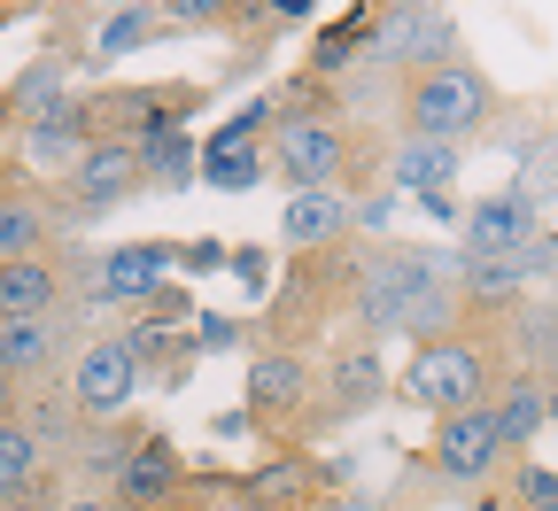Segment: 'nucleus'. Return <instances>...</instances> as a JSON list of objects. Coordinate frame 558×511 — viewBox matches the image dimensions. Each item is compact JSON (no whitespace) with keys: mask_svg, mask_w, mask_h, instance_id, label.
<instances>
[{"mask_svg":"<svg viewBox=\"0 0 558 511\" xmlns=\"http://www.w3.org/2000/svg\"><path fill=\"white\" fill-rule=\"evenodd\" d=\"M497 117H505V94L473 54L442 62V70H418V78H396V101H388V124L403 139H442V148L481 139Z\"/></svg>","mask_w":558,"mask_h":511,"instance_id":"nucleus-1","label":"nucleus"},{"mask_svg":"<svg viewBox=\"0 0 558 511\" xmlns=\"http://www.w3.org/2000/svg\"><path fill=\"white\" fill-rule=\"evenodd\" d=\"M505 380V356L488 349L481 333H450V341H418L396 373V396L418 403L427 418H450V411H481Z\"/></svg>","mask_w":558,"mask_h":511,"instance_id":"nucleus-2","label":"nucleus"},{"mask_svg":"<svg viewBox=\"0 0 558 511\" xmlns=\"http://www.w3.org/2000/svg\"><path fill=\"white\" fill-rule=\"evenodd\" d=\"M311 396H318V364L295 356V349H256L248 356V380H241V411H248V434H264L271 450H303V418H311Z\"/></svg>","mask_w":558,"mask_h":511,"instance_id":"nucleus-3","label":"nucleus"},{"mask_svg":"<svg viewBox=\"0 0 558 511\" xmlns=\"http://www.w3.org/2000/svg\"><path fill=\"white\" fill-rule=\"evenodd\" d=\"M357 480V458H311V450H271L264 465L233 473V503L241 511H318L326 496H341Z\"/></svg>","mask_w":558,"mask_h":511,"instance_id":"nucleus-4","label":"nucleus"},{"mask_svg":"<svg viewBox=\"0 0 558 511\" xmlns=\"http://www.w3.org/2000/svg\"><path fill=\"white\" fill-rule=\"evenodd\" d=\"M373 62L388 70V78H418V70L465 62V24H458V9H435V0L373 9Z\"/></svg>","mask_w":558,"mask_h":511,"instance_id":"nucleus-5","label":"nucleus"},{"mask_svg":"<svg viewBox=\"0 0 558 511\" xmlns=\"http://www.w3.org/2000/svg\"><path fill=\"white\" fill-rule=\"evenodd\" d=\"M140 186H148V163H140L132 139H94V148L54 179V209H62V226H70V233H86L94 217L124 209Z\"/></svg>","mask_w":558,"mask_h":511,"instance_id":"nucleus-6","label":"nucleus"},{"mask_svg":"<svg viewBox=\"0 0 558 511\" xmlns=\"http://www.w3.org/2000/svg\"><path fill=\"white\" fill-rule=\"evenodd\" d=\"M396 396V373H388V356L373 349V341H333V356H326V373H318V396H311V418H303V450L318 442L326 426H341V418H365V411H380Z\"/></svg>","mask_w":558,"mask_h":511,"instance_id":"nucleus-7","label":"nucleus"},{"mask_svg":"<svg viewBox=\"0 0 558 511\" xmlns=\"http://www.w3.org/2000/svg\"><path fill=\"white\" fill-rule=\"evenodd\" d=\"M418 465H427V480H435V488L473 496V488L497 480L512 458H505L497 418H488V403H481V411H450V418H435V434H427V450H418Z\"/></svg>","mask_w":558,"mask_h":511,"instance_id":"nucleus-8","label":"nucleus"},{"mask_svg":"<svg viewBox=\"0 0 558 511\" xmlns=\"http://www.w3.org/2000/svg\"><path fill=\"white\" fill-rule=\"evenodd\" d=\"M94 333V311L70 303L54 318H9L0 326V373H9L16 388H54L70 373V356H78V341Z\"/></svg>","mask_w":558,"mask_h":511,"instance_id":"nucleus-9","label":"nucleus"},{"mask_svg":"<svg viewBox=\"0 0 558 511\" xmlns=\"http://www.w3.org/2000/svg\"><path fill=\"white\" fill-rule=\"evenodd\" d=\"M62 388H70V403H78L94 426H109V418H132V396H140V364H132L124 333H117V326H94V333L78 341V356H70Z\"/></svg>","mask_w":558,"mask_h":511,"instance_id":"nucleus-10","label":"nucleus"},{"mask_svg":"<svg viewBox=\"0 0 558 511\" xmlns=\"http://www.w3.org/2000/svg\"><path fill=\"white\" fill-rule=\"evenodd\" d=\"M179 279V241H117L94 256V287H86V311H140V303H156L163 287Z\"/></svg>","mask_w":558,"mask_h":511,"instance_id":"nucleus-11","label":"nucleus"},{"mask_svg":"<svg viewBox=\"0 0 558 511\" xmlns=\"http://www.w3.org/2000/svg\"><path fill=\"white\" fill-rule=\"evenodd\" d=\"M543 233V209L512 186L497 194H473L458 217V256H527V241Z\"/></svg>","mask_w":558,"mask_h":511,"instance_id":"nucleus-12","label":"nucleus"},{"mask_svg":"<svg viewBox=\"0 0 558 511\" xmlns=\"http://www.w3.org/2000/svg\"><path fill=\"white\" fill-rule=\"evenodd\" d=\"M62 209H54V186L47 179H16L0 194V264H24V256H54L62 241Z\"/></svg>","mask_w":558,"mask_h":511,"instance_id":"nucleus-13","label":"nucleus"},{"mask_svg":"<svg viewBox=\"0 0 558 511\" xmlns=\"http://www.w3.org/2000/svg\"><path fill=\"white\" fill-rule=\"evenodd\" d=\"M357 233V202L341 186H318V194H288L279 202V248L288 256H318V248H341Z\"/></svg>","mask_w":558,"mask_h":511,"instance_id":"nucleus-14","label":"nucleus"},{"mask_svg":"<svg viewBox=\"0 0 558 511\" xmlns=\"http://www.w3.org/2000/svg\"><path fill=\"white\" fill-rule=\"evenodd\" d=\"M365 62H373V9H365V0H357V9H341V16H318L311 54H303V78L341 86L349 70H365Z\"/></svg>","mask_w":558,"mask_h":511,"instance_id":"nucleus-15","label":"nucleus"},{"mask_svg":"<svg viewBox=\"0 0 558 511\" xmlns=\"http://www.w3.org/2000/svg\"><path fill=\"white\" fill-rule=\"evenodd\" d=\"M156 39H171L156 0H132V9H86V54L78 62L86 70H109V62L140 54V47H156Z\"/></svg>","mask_w":558,"mask_h":511,"instance_id":"nucleus-16","label":"nucleus"},{"mask_svg":"<svg viewBox=\"0 0 558 511\" xmlns=\"http://www.w3.org/2000/svg\"><path fill=\"white\" fill-rule=\"evenodd\" d=\"M16 426L32 434V442L47 450V465H70V458H78V442H86V411L78 403H70V388L54 380V388H24V411H16Z\"/></svg>","mask_w":558,"mask_h":511,"instance_id":"nucleus-17","label":"nucleus"},{"mask_svg":"<svg viewBox=\"0 0 558 511\" xmlns=\"http://www.w3.org/2000/svg\"><path fill=\"white\" fill-rule=\"evenodd\" d=\"M488 418H497L505 458H527V450H535V434L550 426V388H543L535 373H505L497 396H488Z\"/></svg>","mask_w":558,"mask_h":511,"instance_id":"nucleus-18","label":"nucleus"},{"mask_svg":"<svg viewBox=\"0 0 558 511\" xmlns=\"http://www.w3.org/2000/svg\"><path fill=\"white\" fill-rule=\"evenodd\" d=\"M9 148L24 156V171H32V179H47V186H54V179H62L70 163H78V156L94 148V132H86V117H78V101H70L62 117H47V124H24V132L9 139Z\"/></svg>","mask_w":558,"mask_h":511,"instance_id":"nucleus-19","label":"nucleus"},{"mask_svg":"<svg viewBox=\"0 0 558 511\" xmlns=\"http://www.w3.org/2000/svg\"><path fill=\"white\" fill-rule=\"evenodd\" d=\"M70 279L54 271V256H24V264H0V326L9 318H54L70 311Z\"/></svg>","mask_w":558,"mask_h":511,"instance_id":"nucleus-20","label":"nucleus"},{"mask_svg":"<svg viewBox=\"0 0 558 511\" xmlns=\"http://www.w3.org/2000/svg\"><path fill=\"white\" fill-rule=\"evenodd\" d=\"M140 418H109V426H86V442H78V458H70L62 473H70V488H94V496H109L117 488V473H124V458L140 450Z\"/></svg>","mask_w":558,"mask_h":511,"instance_id":"nucleus-21","label":"nucleus"},{"mask_svg":"<svg viewBox=\"0 0 558 511\" xmlns=\"http://www.w3.org/2000/svg\"><path fill=\"white\" fill-rule=\"evenodd\" d=\"M0 94H9V109H16V132H24V124H47V117H62L70 101H78V94H70V62H62V47H47L39 62H24Z\"/></svg>","mask_w":558,"mask_h":511,"instance_id":"nucleus-22","label":"nucleus"},{"mask_svg":"<svg viewBox=\"0 0 558 511\" xmlns=\"http://www.w3.org/2000/svg\"><path fill=\"white\" fill-rule=\"evenodd\" d=\"M512 194H527L535 209L558 202V117H535L512 148Z\"/></svg>","mask_w":558,"mask_h":511,"instance_id":"nucleus-23","label":"nucleus"},{"mask_svg":"<svg viewBox=\"0 0 558 511\" xmlns=\"http://www.w3.org/2000/svg\"><path fill=\"white\" fill-rule=\"evenodd\" d=\"M458 156L465 148H442V139H403V148L388 156V186L396 194H442L458 179Z\"/></svg>","mask_w":558,"mask_h":511,"instance_id":"nucleus-24","label":"nucleus"},{"mask_svg":"<svg viewBox=\"0 0 558 511\" xmlns=\"http://www.w3.org/2000/svg\"><path fill=\"white\" fill-rule=\"evenodd\" d=\"M140 163H148L156 194H186V186H202V139L194 132H163V139L140 148Z\"/></svg>","mask_w":558,"mask_h":511,"instance_id":"nucleus-25","label":"nucleus"},{"mask_svg":"<svg viewBox=\"0 0 558 511\" xmlns=\"http://www.w3.org/2000/svg\"><path fill=\"white\" fill-rule=\"evenodd\" d=\"M264 179H271L264 139H248V148H202V186L209 194H256Z\"/></svg>","mask_w":558,"mask_h":511,"instance_id":"nucleus-26","label":"nucleus"},{"mask_svg":"<svg viewBox=\"0 0 558 511\" xmlns=\"http://www.w3.org/2000/svg\"><path fill=\"white\" fill-rule=\"evenodd\" d=\"M39 473H47V450L32 442V434H24L16 418H0V511H9V503H16Z\"/></svg>","mask_w":558,"mask_h":511,"instance_id":"nucleus-27","label":"nucleus"},{"mask_svg":"<svg viewBox=\"0 0 558 511\" xmlns=\"http://www.w3.org/2000/svg\"><path fill=\"white\" fill-rule=\"evenodd\" d=\"M156 9H163V32L171 39H194V32H226L233 0H156Z\"/></svg>","mask_w":558,"mask_h":511,"instance_id":"nucleus-28","label":"nucleus"},{"mask_svg":"<svg viewBox=\"0 0 558 511\" xmlns=\"http://www.w3.org/2000/svg\"><path fill=\"white\" fill-rule=\"evenodd\" d=\"M505 473H512V503L520 511H558V473L550 465L527 458V465H505Z\"/></svg>","mask_w":558,"mask_h":511,"instance_id":"nucleus-29","label":"nucleus"},{"mask_svg":"<svg viewBox=\"0 0 558 511\" xmlns=\"http://www.w3.org/2000/svg\"><path fill=\"white\" fill-rule=\"evenodd\" d=\"M248 341V318H226V311H194V356H226Z\"/></svg>","mask_w":558,"mask_h":511,"instance_id":"nucleus-30","label":"nucleus"},{"mask_svg":"<svg viewBox=\"0 0 558 511\" xmlns=\"http://www.w3.org/2000/svg\"><path fill=\"white\" fill-rule=\"evenodd\" d=\"M226 241L218 233H194V241H179V279H209V271H226Z\"/></svg>","mask_w":558,"mask_h":511,"instance_id":"nucleus-31","label":"nucleus"},{"mask_svg":"<svg viewBox=\"0 0 558 511\" xmlns=\"http://www.w3.org/2000/svg\"><path fill=\"white\" fill-rule=\"evenodd\" d=\"M226 271L248 287V295H264V287H271V248H256V241H248V248H233V256H226Z\"/></svg>","mask_w":558,"mask_h":511,"instance_id":"nucleus-32","label":"nucleus"},{"mask_svg":"<svg viewBox=\"0 0 558 511\" xmlns=\"http://www.w3.org/2000/svg\"><path fill=\"white\" fill-rule=\"evenodd\" d=\"M54 511H117V503H109V496H94V488H70Z\"/></svg>","mask_w":558,"mask_h":511,"instance_id":"nucleus-33","label":"nucleus"},{"mask_svg":"<svg viewBox=\"0 0 558 511\" xmlns=\"http://www.w3.org/2000/svg\"><path fill=\"white\" fill-rule=\"evenodd\" d=\"M209 434H218V442H241V434H248V411H226V418H209Z\"/></svg>","mask_w":558,"mask_h":511,"instance_id":"nucleus-34","label":"nucleus"},{"mask_svg":"<svg viewBox=\"0 0 558 511\" xmlns=\"http://www.w3.org/2000/svg\"><path fill=\"white\" fill-rule=\"evenodd\" d=\"M16 411H24V388H16L9 373H0V418H16Z\"/></svg>","mask_w":558,"mask_h":511,"instance_id":"nucleus-35","label":"nucleus"},{"mask_svg":"<svg viewBox=\"0 0 558 511\" xmlns=\"http://www.w3.org/2000/svg\"><path fill=\"white\" fill-rule=\"evenodd\" d=\"M16 139V109H9V94H0V148Z\"/></svg>","mask_w":558,"mask_h":511,"instance_id":"nucleus-36","label":"nucleus"},{"mask_svg":"<svg viewBox=\"0 0 558 511\" xmlns=\"http://www.w3.org/2000/svg\"><path fill=\"white\" fill-rule=\"evenodd\" d=\"M9 186H16V163H9V156H0V194H9Z\"/></svg>","mask_w":558,"mask_h":511,"instance_id":"nucleus-37","label":"nucleus"},{"mask_svg":"<svg viewBox=\"0 0 558 511\" xmlns=\"http://www.w3.org/2000/svg\"><path fill=\"white\" fill-rule=\"evenodd\" d=\"M16 16H24V9H0V24H16Z\"/></svg>","mask_w":558,"mask_h":511,"instance_id":"nucleus-38","label":"nucleus"},{"mask_svg":"<svg viewBox=\"0 0 558 511\" xmlns=\"http://www.w3.org/2000/svg\"><path fill=\"white\" fill-rule=\"evenodd\" d=\"M543 388H550V396H558V364H550V380H543Z\"/></svg>","mask_w":558,"mask_h":511,"instance_id":"nucleus-39","label":"nucleus"}]
</instances>
